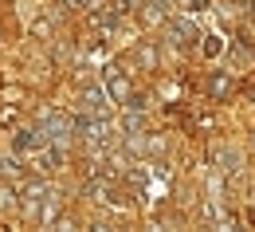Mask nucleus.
Segmentation results:
<instances>
[{"label": "nucleus", "instance_id": "obj_1", "mask_svg": "<svg viewBox=\"0 0 255 232\" xmlns=\"http://www.w3.org/2000/svg\"><path fill=\"white\" fill-rule=\"evenodd\" d=\"M220 162H224V169L232 173V169H240V154H232V150H220Z\"/></svg>", "mask_w": 255, "mask_h": 232}, {"label": "nucleus", "instance_id": "obj_2", "mask_svg": "<svg viewBox=\"0 0 255 232\" xmlns=\"http://www.w3.org/2000/svg\"><path fill=\"white\" fill-rule=\"evenodd\" d=\"M87 102H91V110H102V106H106V95H98V91H87Z\"/></svg>", "mask_w": 255, "mask_h": 232}, {"label": "nucleus", "instance_id": "obj_3", "mask_svg": "<svg viewBox=\"0 0 255 232\" xmlns=\"http://www.w3.org/2000/svg\"><path fill=\"white\" fill-rule=\"evenodd\" d=\"M63 4H67V8H75V4H79V0H63Z\"/></svg>", "mask_w": 255, "mask_h": 232}]
</instances>
